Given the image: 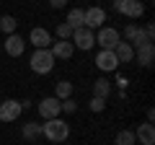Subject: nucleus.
Listing matches in <instances>:
<instances>
[{
  "label": "nucleus",
  "mask_w": 155,
  "mask_h": 145,
  "mask_svg": "<svg viewBox=\"0 0 155 145\" xmlns=\"http://www.w3.org/2000/svg\"><path fill=\"white\" fill-rule=\"evenodd\" d=\"M41 135H44L49 143H65L67 137H70V124L65 122V119H44V124H41Z\"/></svg>",
  "instance_id": "f257e3e1"
},
{
  "label": "nucleus",
  "mask_w": 155,
  "mask_h": 145,
  "mask_svg": "<svg viewBox=\"0 0 155 145\" xmlns=\"http://www.w3.org/2000/svg\"><path fill=\"white\" fill-rule=\"evenodd\" d=\"M54 55H52L49 49H34L31 60H28V65H31V70L36 72V75H49L52 70H54Z\"/></svg>",
  "instance_id": "f03ea898"
},
{
  "label": "nucleus",
  "mask_w": 155,
  "mask_h": 145,
  "mask_svg": "<svg viewBox=\"0 0 155 145\" xmlns=\"http://www.w3.org/2000/svg\"><path fill=\"white\" fill-rule=\"evenodd\" d=\"M70 42H72V47H78V49L88 52V49H93V44H96V34L91 31V29L80 26V29H75V31H72Z\"/></svg>",
  "instance_id": "7ed1b4c3"
},
{
  "label": "nucleus",
  "mask_w": 155,
  "mask_h": 145,
  "mask_svg": "<svg viewBox=\"0 0 155 145\" xmlns=\"http://www.w3.org/2000/svg\"><path fill=\"white\" fill-rule=\"evenodd\" d=\"M114 11H119L127 18H140L145 13V3L142 0H114Z\"/></svg>",
  "instance_id": "20e7f679"
},
{
  "label": "nucleus",
  "mask_w": 155,
  "mask_h": 145,
  "mask_svg": "<svg viewBox=\"0 0 155 145\" xmlns=\"http://www.w3.org/2000/svg\"><path fill=\"white\" fill-rule=\"evenodd\" d=\"M60 114H62L60 99H54V96H47V99L39 101V117H41V119H57Z\"/></svg>",
  "instance_id": "39448f33"
},
{
  "label": "nucleus",
  "mask_w": 155,
  "mask_h": 145,
  "mask_svg": "<svg viewBox=\"0 0 155 145\" xmlns=\"http://www.w3.org/2000/svg\"><path fill=\"white\" fill-rule=\"evenodd\" d=\"M104 23H106V11H104L101 5H93V8L85 11V16H83V26H85V29L96 31V29H101Z\"/></svg>",
  "instance_id": "423d86ee"
},
{
  "label": "nucleus",
  "mask_w": 155,
  "mask_h": 145,
  "mask_svg": "<svg viewBox=\"0 0 155 145\" xmlns=\"http://www.w3.org/2000/svg\"><path fill=\"white\" fill-rule=\"evenodd\" d=\"M96 42H98V47L101 49H114L116 44H119V31L116 29H111V26H101L98 29V36H96Z\"/></svg>",
  "instance_id": "0eeeda50"
},
{
  "label": "nucleus",
  "mask_w": 155,
  "mask_h": 145,
  "mask_svg": "<svg viewBox=\"0 0 155 145\" xmlns=\"http://www.w3.org/2000/svg\"><path fill=\"white\" fill-rule=\"evenodd\" d=\"M28 42L34 44V49H49L52 47V34L41 26H34L31 34H28Z\"/></svg>",
  "instance_id": "6e6552de"
},
{
  "label": "nucleus",
  "mask_w": 155,
  "mask_h": 145,
  "mask_svg": "<svg viewBox=\"0 0 155 145\" xmlns=\"http://www.w3.org/2000/svg\"><path fill=\"white\" fill-rule=\"evenodd\" d=\"M96 67H98L101 72H114L116 67H119V60H116V55L111 49H101L98 55H96Z\"/></svg>",
  "instance_id": "1a4fd4ad"
},
{
  "label": "nucleus",
  "mask_w": 155,
  "mask_h": 145,
  "mask_svg": "<svg viewBox=\"0 0 155 145\" xmlns=\"http://www.w3.org/2000/svg\"><path fill=\"white\" fill-rule=\"evenodd\" d=\"M21 117V104L16 99H5L0 104V122H16Z\"/></svg>",
  "instance_id": "9d476101"
},
{
  "label": "nucleus",
  "mask_w": 155,
  "mask_h": 145,
  "mask_svg": "<svg viewBox=\"0 0 155 145\" xmlns=\"http://www.w3.org/2000/svg\"><path fill=\"white\" fill-rule=\"evenodd\" d=\"M3 49H5L11 57H21L23 49H26V39L18 36V34H8V39L3 42Z\"/></svg>",
  "instance_id": "9b49d317"
},
{
  "label": "nucleus",
  "mask_w": 155,
  "mask_h": 145,
  "mask_svg": "<svg viewBox=\"0 0 155 145\" xmlns=\"http://www.w3.org/2000/svg\"><path fill=\"white\" fill-rule=\"evenodd\" d=\"M134 60H137L142 67H150V65H153V60H155V44L150 42V44L134 47Z\"/></svg>",
  "instance_id": "f8f14e48"
},
{
  "label": "nucleus",
  "mask_w": 155,
  "mask_h": 145,
  "mask_svg": "<svg viewBox=\"0 0 155 145\" xmlns=\"http://www.w3.org/2000/svg\"><path fill=\"white\" fill-rule=\"evenodd\" d=\"M49 52L54 55V60H70L72 52H75V47H72V42H62V39H57V42H52Z\"/></svg>",
  "instance_id": "ddd939ff"
},
{
  "label": "nucleus",
  "mask_w": 155,
  "mask_h": 145,
  "mask_svg": "<svg viewBox=\"0 0 155 145\" xmlns=\"http://www.w3.org/2000/svg\"><path fill=\"white\" fill-rule=\"evenodd\" d=\"M134 140H140V145H155V127L153 122H145L134 130Z\"/></svg>",
  "instance_id": "4468645a"
},
{
  "label": "nucleus",
  "mask_w": 155,
  "mask_h": 145,
  "mask_svg": "<svg viewBox=\"0 0 155 145\" xmlns=\"http://www.w3.org/2000/svg\"><path fill=\"white\" fill-rule=\"evenodd\" d=\"M111 52L116 55L119 65H122V62H132V60H134V47L129 44V42H119V44H116V47H114Z\"/></svg>",
  "instance_id": "2eb2a0df"
},
{
  "label": "nucleus",
  "mask_w": 155,
  "mask_h": 145,
  "mask_svg": "<svg viewBox=\"0 0 155 145\" xmlns=\"http://www.w3.org/2000/svg\"><path fill=\"white\" fill-rule=\"evenodd\" d=\"M21 135H23V140H36V137H41V124L26 122V124L21 127Z\"/></svg>",
  "instance_id": "dca6fc26"
},
{
  "label": "nucleus",
  "mask_w": 155,
  "mask_h": 145,
  "mask_svg": "<svg viewBox=\"0 0 155 145\" xmlns=\"http://www.w3.org/2000/svg\"><path fill=\"white\" fill-rule=\"evenodd\" d=\"M70 96H72V83L70 80H60V83L54 86V99L65 101V99H70Z\"/></svg>",
  "instance_id": "f3484780"
},
{
  "label": "nucleus",
  "mask_w": 155,
  "mask_h": 145,
  "mask_svg": "<svg viewBox=\"0 0 155 145\" xmlns=\"http://www.w3.org/2000/svg\"><path fill=\"white\" fill-rule=\"evenodd\" d=\"M109 93H111V83L106 78H98L93 83V96H98V99H109Z\"/></svg>",
  "instance_id": "a211bd4d"
},
{
  "label": "nucleus",
  "mask_w": 155,
  "mask_h": 145,
  "mask_svg": "<svg viewBox=\"0 0 155 145\" xmlns=\"http://www.w3.org/2000/svg\"><path fill=\"white\" fill-rule=\"evenodd\" d=\"M83 16H85L83 8H70V11H67V23H70L72 29H80L83 26Z\"/></svg>",
  "instance_id": "6ab92c4d"
},
{
  "label": "nucleus",
  "mask_w": 155,
  "mask_h": 145,
  "mask_svg": "<svg viewBox=\"0 0 155 145\" xmlns=\"http://www.w3.org/2000/svg\"><path fill=\"white\" fill-rule=\"evenodd\" d=\"M137 140H134V132L132 130H119L114 137V145H134Z\"/></svg>",
  "instance_id": "aec40b11"
},
{
  "label": "nucleus",
  "mask_w": 155,
  "mask_h": 145,
  "mask_svg": "<svg viewBox=\"0 0 155 145\" xmlns=\"http://www.w3.org/2000/svg\"><path fill=\"white\" fill-rule=\"evenodd\" d=\"M0 29H3L5 34H16L18 18H13V16H0Z\"/></svg>",
  "instance_id": "412c9836"
},
{
  "label": "nucleus",
  "mask_w": 155,
  "mask_h": 145,
  "mask_svg": "<svg viewBox=\"0 0 155 145\" xmlns=\"http://www.w3.org/2000/svg\"><path fill=\"white\" fill-rule=\"evenodd\" d=\"M72 31H75V29H72V26H70L67 21H62L60 26H57V39H62V42H70Z\"/></svg>",
  "instance_id": "4be33fe9"
},
{
  "label": "nucleus",
  "mask_w": 155,
  "mask_h": 145,
  "mask_svg": "<svg viewBox=\"0 0 155 145\" xmlns=\"http://www.w3.org/2000/svg\"><path fill=\"white\" fill-rule=\"evenodd\" d=\"M60 106H62V112L65 114H75L78 112V104L72 99H65V101H60Z\"/></svg>",
  "instance_id": "5701e85b"
},
{
  "label": "nucleus",
  "mask_w": 155,
  "mask_h": 145,
  "mask_svg": "<svg viewBox=\"0 0 155 145\" xmlns=\"http://www.w3.org/2000/svg\"><path fill=\"white\" fill-rule=\"evenodd\" d=\"M104 109H106V99L93 96V99H91V112H104Z\"/></svg>",
  "instance_id": "b1692460"
},
{
  "label": "nucleus",
  "mask_w": 155,
  "mask_h": 145,
  "mask_svg": "<svg viewBox=\"0 0 155 145\" xmlns=\"http://www.w3.org/2000/svg\"><path fill=\"white\" fill-rule=\"evenodd\" d=\"M49 5L54 8V11H60V8H65V5H67V0H49Z\"/></svg>",
  "instance_id": "393cba45"
},
{
  "label": "nucleus",
  "mask_w": 155,
  "mask_h": 145,
  "mask_svg": "<svg viewBox=\"0 0 155 145\" xmlns=\"http://www.w3.org/2000/svg\"><path fill=\"white\" fill-rule=\"evenodd\" d=\"M18 104H21V112H26V109H31V106H34V101L23 99V101H18Z\"/></svg>",
  "instance_id": "a878e982"
},
{
  "label": "nucleus",
  "mask_w": 155,
  "mask_h": 145,
  "mask_svg": "<svg viewBox=\"0 0 155 145\" xmlns=\"http://www.w3.org/2000/svg\"><path fill=\"white\" fill-rule=\"evenodd\" d=\"M0 49H3V42H0Z\"/></svg>",
  "instance_id": "bb28decb"
}]
</instances>
